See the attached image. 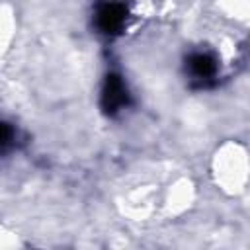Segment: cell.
<instances>
[{
  "mask_svg": "<svg viewBox=\"0 0 250 250\" xmlns=\"http://www.w3.org/2000/svg\"><path fill=\"white\" fill-rule=\"evenodd\" d=\"M12 141H14V129L8 123L0 121V152H4L12 145Z\"/></svg>",
  "mask_w": 250,
  "mask_h": 250,
  "instance_id": "277c9868",
  "label": "cell"
},
{
  "mask_svg": "<svg viewBox=\"0 0 250 250\" xmlns=\"http://www.w3.org/2000/svg\"><path fill=\"white\" fill-rule=\"evenodd\" d=\"M131 104V94L125 86V80L115 74L109 72L104 80V88H102V109L107 115H115L121 109H125Z\"/></svg>",
  "mask_w": 250,
  "mask_h": 250,
  "instance_id": "7a4b0ae2",
  "label": "cell"
},
{
  "mask_svg": "<svg viewBox=\"0 0 250 250\" xmlns=\"http://www.w3.org/2000/svg\"><path fill=\"white\" fill-rule=\"evenodd\" d=\"M127 23V6L119 0H104L96 8V27L102 35L115 37Z\"/></svg>",
  "mask_w": 250,
  "mask_h": 250,
  "instance_id": "6da1fadb",
  "label": "cell"
},
{
  "mask_svg": "<svg viewBox=\"0 0 250 250\" xmlns=\"http://www.w3.org/2000/svg\"><path fill=\"white\" fill-rule=\"evenodd\" d=\"M188 72L191 76L193 88H209L215 84L217 76V61L213 55L197 51L188 57Z\"/></svg>",
  "mask_w": 250,
  "mask_h": 250,
  "instance_id": "3957f363",
  "label": "cell"
}]
</instances>
